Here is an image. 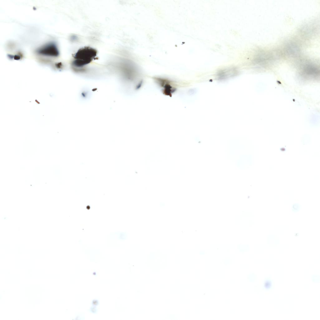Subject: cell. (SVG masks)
<instances>
[{
  "mask_svg": "<svg viewBox=\"0 0 320 320\" xmlns=\"http://www.w3.org/2000/svg\"><path fill=\"white\" fill-rule=\"evenodd\" d=\"M97 53V51L93 48L89 47L81 48L75 54L72 65L78 68H82L91 62Z\"/></svg>",
  "mask_w": 320,
  "mask_h": 320,
  "instance_id": "1",
  "label": "cell"
},
{
  "mask_svg": "<svg viewBox=\"0 0 320 320\" xmlns=\"http://www.w3.org/2000/svg\"><path fill=\"white\" fill-rule=\"evenodd\" d=\"M36 52L38 54L48 56L56 57L59 55L57 45L54 43H48L38 48Z\"/></svg>",
  "mask_w": 320,
  "mask_h": 320,
  "instance_id": "2",
  "label": "cell"
},
{
  "mask_svg": "<svg viewBox=\"0 0 320 320\" xmlns=\"http://www.w3.org/2000/svg\"><path fill=\"white\" fill-rule=\"evenodd\" d=\"M235 71V70L233 69H229L223 70L219 71L218 74V77L219 79H225L227 77L230 76L231 72H232Z\"/></svg>",
  "mask_w": 320,
  "mask_h": 320,
  "instance_id": "3",
  "label": "cell"
},
{
  "mask_svg": "<svg viewBox=\"0 0 320 320\" xmlns=\"http://www.w3.org/2000/svg\"><path fill=\"white\" fill-rule=\"evenodd\" d=\"M265 287L266 288H268L270 287L271 285V283L269 281H267L265 283Z\"/></svg>",
  "mask_w": 320,
  "mask_h": 320,
  "instance_id": "4",
  "label": "cell"
}]
</instances>
